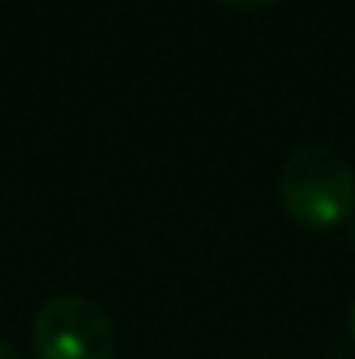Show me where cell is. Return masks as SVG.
Masks as SVG:
<instances>
[{"label": "cell", "instance_id": "2", "mask_svg": "<svg viewBox=\"0 0 355 359\" xmlns=\"http://www.w3.org/2000/svg\"><path fill=\"white\" fill-rule=\"evenodd\" d=\"M35 359H112L116 328L88 297H53L32 328Z\"/></svg>", "mask_w": 355, "mask_h": 359}, {"label": "cell", "instance_id": "5", "mask_svg": "<svg viewBox=\"0 0 355 359\" xmlns=\"http://www.w3.org/2000/svg\"><path fill=\"white\" fill-rule=\"evenodd\" d=\"M349 328H352V339H355V304H352V314H349Z\"/></svg>", "mask_w": 355, "mask_h": 359}, {"label": "cell", "instance_id": "3", "mask_svg": "<svg viewBox=\"0 0 355 359\" xmlns=\"http://www.w3.org/2000/svg\"><path fill=\"white\" fill-rule=\"evenodd\" d=\"M227 7H237V11H265V7H272V4H279V0H223Z\"/></svg>", "mask_w": 355, "mask_h": 359}, {"label": "cell", "instance_id": "1", "mask_svg": "<svg viewBox=\"0 0 355 359\" xmlns=\"http://www.w3.org/2000/svg\"><path fill=\"white\" fill-rule=\"evenodd\" d=\"M279 196L300 227L328 231L352 213L355 175L335 150L303 147L286 161L279 175Z\"/></svg>", "mask_w": 355, "mask_h": 359}, {"label": "cell", "instance_id": "4", "mask_svg": "<svg viewBox=\"0 0 355 359\" xmlns=\"http://www.w3.org/2000/svg\"><path fill=\"white\" fill-rule=\"evenodd\" d=\"M0 359H25V353H18L11 342H0Z\"/></svg>", "mask_w": 355, "mask_h": 359}, {"label": "cell", "instance_id": "6", "mask_svg": "<svg viewBox=\"0 0 355 359\" xmlns=\"http://www.w3.org/2000/svg\"><path fill=\"white\" fill-rule=\"evenodd\" d=\"M349 238H352V248H355V220H352V231H349Z\"/></svg>", "mask_w": 355, "mask_h": 359}]
</instances>
